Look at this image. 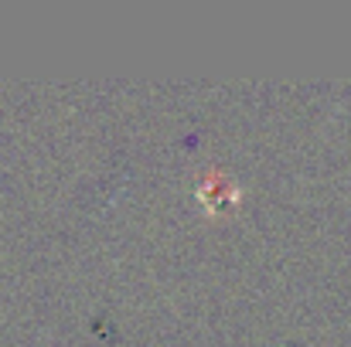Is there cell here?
Here are the masks:
<instances>
[{
    "mask_svg": "<svg viewBox=\"0 0 351 347\" xmlns=\"http://www.w3.org/2000/svg\"><path fill=\"white\" fill-rule=\"evenodd\" d=\"M198 201L208 208V211H219V208H226L229 201H235L239 198V188L232 184V177L229 174H208V181L205 184H198Z\"/></svg>",
    "mask_w": 351,
    "mask_h": 347,
    "instance_id": "obj_1",
    "label": "cell"
}]
</instances>
